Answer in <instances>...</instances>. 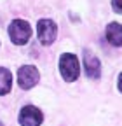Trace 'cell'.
Masks as SVG:
<instances>
[{"mask_svg": "<svg viewBox=\"0 0 122 126\" xmlns=\"http://www.w3.org/2000/svg\"><path fill=\"white\" fill-rule=\"evenodd\" d=\"M59 72H61V75H63L65 81H68V82L77 81V77L80 74V67H79L77 56L72 54V53H65L59 58Z\"/></svg>", "mask_w": 122, "mask_h": 126, "instance_id": "obj_1", "label": "cell"}, {"mask_svg": "<svg viewBox=\"0 0 122 126\" xmlns=\"http://www.w3.org/2000/svg\"><path fill=\"white\" fill-rule=\"evenodd\" d=\"M9 37L16 46H23L32 37V26L24 19H14L9 25Z\"/></svg>", "mask_w": 122, "mask_h": 126, "instance_id": "obj_2", "label": "cell"}, {"mask_svg": "<svg viewBox=\"0 0 122 126\" xmlns=\"http://www.w3.org/2000/svg\"><path fill=\"white\" fill-rule=\"evenodd\" d=\"M38 79H40V74L33 65H24V67H21L18 70V84L23 89L33 88L38 82Z\"/></svg>", "mask_w": 122, "mask_h": 126, "instance_id": "obj_3", "label": "cell"}, {"mask_svg": "<svg viewBox=\"0 0 122 126\" xmlns=\"http://www.w3.org/2000/svg\"><path fill=\"white\" fill-rule=\"evenodd\" d=\"M37 33H38V39L44 46H49L54 42V39L58 35V26L51 19H40L37 25Z\"/></svg>", "mask_w": 122, "mask_h": 126, "instance_id": "obj_4", "label": "cell"}, {"mask_svg": "<svg viewBox=\"0 0 122 126\" xmlns=\"http://www.w3.org/2000/svg\"><path fill=\"white\" fill-rule=\"evenodd\" d=\"M42 119H44L42 112L33 105L23 107L21 112H19V124L21 126H40Z\"/></svg>", "mask_w": 122, "mask_h": 126, "instance_id": "obj_5", "label": "cell"}, {"mask_svg": "<svg viewBox=\"0 0 122 126\" xmlns=\"http://www.w3.org/2000/svg\"><path fill=\"white\" fill-rule=\"evenodd\" d=\"M84 67H85V75L89 79H99L101 75V63L93 53L84 54Z\"/></svg>", "mask_w": 122, "mask_h": 126, "instance_id": "obj_6", "label": "cell"}, {"mask_svg": "<svg viewBox=\"0 0 122 126\" xmlns=\"http://www.w3.org/2000/svg\"><path fill=\"white\" fill-rule=\"evenodd\" d=\"M106 39L115 47L122 46V25L120 23H110L106 26Z\"/></svg>", "mask_w": 122, "mask_h": 126, "instance_id": "obj_7", "label": "cell"}, {"mask_svg": "<svg viewBox=\"0 0 122 126\" xmlns=\"http://www.w3.org/2000/svg\"><path fill=\"white\" fill-rule=\"evenodd\" d=\"M12 88V75L5 67H0V94H7Z\"/></svg>", "mask_w": 122, "mask_h": 126, "instance_id": "obj_8", "label": "cell"}, {"mask_svg": "<svg viewBox=\"0 0 122 126\" xmlns=\"http://www.w3.org/2000/svg\"><path fill=\"white\" fill-rule=\"evenodd\" d=\"M112 7L115 9V12L122 14V0H112Z\"/></svg>", "mask_w": 122, "mask_h": 126, "instance_id": "obj_9", "label": "cell"}, {"mask_svg": "<svg viewBox=\"0 0 122 126\" xmlns=\"http://www.w3.org/2000/svg\"><path fill=\"white\" fill-rule=\"evenodd\" d=\"M119 89H120V93H122V74L119 75Z\"/></svg>", "mask_w": 122, "mask_h": 126, "instance_id": "obj_10", "label": "cell"}, {"mask_svg": "<svg viewBox=\"0 0 122 126\" xmlns=\"http://www.w3.org/2000/svg\"><path fill=\"white\" fill-rule=\"evenodd\" d=\"M0 126H4V124H2V123H0Z\"/></svg>", "mask_w": 122, "mask_h": 126, "instance_id": "obj_11", "label": "cell"}]
</instances>
